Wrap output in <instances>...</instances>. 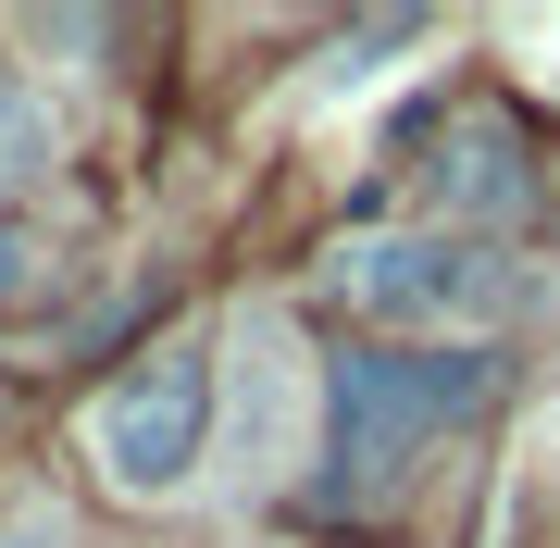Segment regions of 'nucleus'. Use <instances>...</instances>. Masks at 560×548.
Instances as JSON below:
<instances>
[{
  "label": "nucleus",
  "mask_w": 560,
  "mask_h": 548,
  "mask_svg": "<svg viewBox=\"0 0 560 548\" xmlns=\"http://www.w3.org/2000/svg\"><path fill=\"white\" fill-rule=\"evenodd\" d=\"M499 386L486 349H349L337 374H324V399H337V487H399L423 462V436L460 424V411Z\"/></svg>",
  "instance_id": "nucleus-1"
},
{
  "label": "nucleus",
  "mask_w": 560,
  "mask_h": 548,
  "mask_svg": "<svg viewBox=\"0 0 560 548\" xmlns=\"http://www.w3.org/2000/svg\"><path fill=\"white\" fill-rule=\"evenodd\" d=\"M200 448H212V349L175 337L162 362H138V374L101 399V474L150 499V487H187Z\"/></svg>",
  "instance_id": "nucleus-2"
},
{
  "label": "nucleus",
  "mask_w": 560,
  "mask_h": 548,
  "mask_svg": "<svg viewBox=\"0 0 560 548\" xmlns=\"http://www.w3.org/2000/svg\"><path fill=\"white\" fill-rule=\"evenodd\" d=\"M337 287L374 325H499L511 312V263L486 237H374L337 263Z\"/></svg>",
  "instance_id": "nucleus-3"
},
{
  "label": "nucleus",
  "mask_w": 560,
  "mask_h": 548,
  "mask_svg": "<svg viewBox=\"0 0 560 548\" xmlns=\"http://www.w3.org/2000/svg\"><path fill=\"white\" fill-rule=\"evenodd\" d=\"M436 187H460L474 212H523V163H511L499 125H474V138H460V175H436Z\"/></svg>",
  "instance_id": "nucleus-4"
},
{
  "label": "nucleus",
  "mask_w": 560,
  "mask_h": 548,
  "mask_svg": "<svg viewBox=\"0 0 560 548\" xmlns=\"http://www.w3.org/2000/svg\"><path fill=\"white\" fill-rule=\"evenodd\" d=\"M50 163V125H38V101H25V88H0V187H25Z\"/></svg>",
  "instance_id": "nucleus-5"
},
{
  "label": "nucleus",
  "mask_w": 560,
  "mask_h": 548,
  "mask_svg": "<svg viewBox=\"0 0 560 548\" xmlns=\"http://www.w3.org/2000/svg\"><path fill=\"white\" fill-rule=\"evenodd\" d=\"M25 287H38V237H25V224H0V312H13Z\"/></svg>",
  "instance_id": "nucleus-6"
},
{
  "label": "nucleus",
  "mask_w": 560,
  "mask_h": 548,
  "mask_svg": "<svg viewBox=\"0 0 560 548\" xmlns=\"http://www.w3.org/2000/svg\"><path fill=\"white\" fill-rule=\"evenodd\" d=\"M0 548H62V524H50V511H25V524H0Z\"/></svg>",
  "instance_id": "nucleus-7"
}]
</instances>
